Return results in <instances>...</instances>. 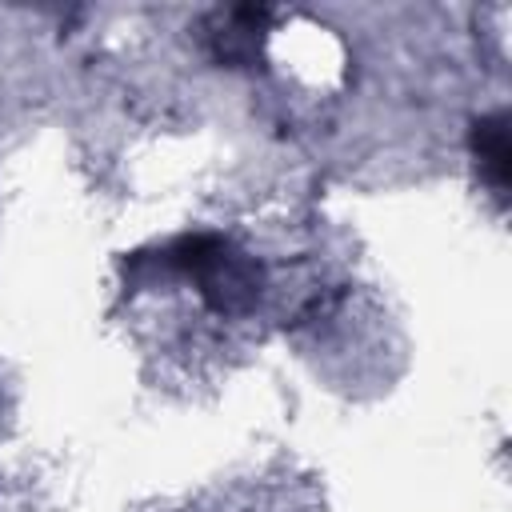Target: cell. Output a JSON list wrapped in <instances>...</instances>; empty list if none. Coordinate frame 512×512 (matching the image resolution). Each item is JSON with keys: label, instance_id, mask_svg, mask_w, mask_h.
<instances>
[{"label": "cell", "instance_id": "cell-1", "mask_svg": "<svg viewBox=\"0 0 512 512\" xmlns=\"http://www.w3.org/2000/svg\"><path fill=\"white\" fill-rule=\"evenodd\" d=\"M476 148H480L484 168L492 172V184H504V180H508V140H504L500 120H492V124H484V128H480Z\"/></svg>", "mask_w": 512, "mask_h": 512}]
</instances>
